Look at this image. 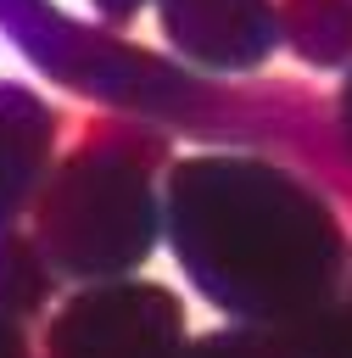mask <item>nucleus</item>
Here are the masks:
<instances>
[{"instance_id":"nucleus-1","label":"nucleus","mask_w":352,"mask_h":358,"mask_svg":"<svg viewBox=\"0 0 352 358\" xmlns=\"http://www.w3.org/2000/svg\"><path fill=\"white\" fill-rule=\"evenodd\" d=\"M162 235L184 280L240 324H302L352 280V229L335 196L263 151L168 162Z\"/></svg>"},{"instance_id":"nucleus-2","label":"nucleus","mask_w":352,"mask_h":358,"mask_svg":"<svg viewBox=\"0 0 352 358\" xmlns=\"http://www.w3.org/2000/svg\"><path fill=\"white\" fill-rule=\"evenodd\" d=\"M0 28L50 78H61L106 106H123L162 129H190L201 140L279 151V157L313 168L330 190H341V201H352V157L335 129V101H324L313 90H296V84L229 90V84L184 73L179 62L145 56L140 45L67 22L45 0H0Z\"/></svg>"},{"instance_id":"nucleus-3","label":"nucleus","mask_w":352,"mask_h":358,"mask_svg":"<svg viewBox=\"0 0 352 358\" xmlns=\"http://www.w3.org/2000/svg\"><path fill=\"white\" fill-rule=\"evenodd\" d=\"M168 129L145 117H101L39 190V246L78 280H112L151 257L162 235Z\"/></svg>"},{"instance_id":"nucleus-4","label":"nucleus","mask_w":352,"mask_h":358,"mask_svg":"<svg viewBox=\"0 0 352 358\" xmlns=\"http://www.w3.org/2000/svg\"><path fill=\"white\" fill-rule=\"evenodd\" d=\"M179 347L184 308L145 280L95 285L56 319V358H179Z\"/></svg>"},{"instance_id":"nucleus-5","label":"nucleus","mask_w":352,"mask_h":358,"mask_svg":"<svg viewBox=\"0 0 352 358\" xmlns=\"http://www.w3.org/2000/svg\"><path fill=\"white\" fill-rule=\"evenodd\" d=\"M168 50L207 78L257 73L279 39V0H156Z\"/></svg>"},{"instance_id":"nucleus-6","label":"nucleus","mask_w":352,"mask_h":358,"mask_svg":"<svg viewBox=\"0 0 352 358\" xmlns=\"http://www.w3.org/2000/svg\"><path fill=\"white\" fill-rule=\"evenodd\" d=\"M61 117L50 101H39L22 84H0V224L17 218L50 173Z\"/></svg>"},{"instance_id":"nucleus-7","label":"nucleus","mask_w":352,"mask_h":358,"mask_svg":"<svg viewBox=\"0 0 352 358\" xmlns=\"http://www.w3.org/2000/svg\"><path fill=\"white\" fill-rule=\"evenodd\" d=\"M279 39L318 73H352V0H279Z\"/></svg>"},{"instance_id":"nucleus-8","label":"nucleus","mask_w":352,"mask_h":358,"mask_svg":"<svg viewBox=\"0 0 352 358\" xmlns=\"http://www.w3.org/2000/svg\"><path fill=\"white\" fill-rule=\"evenodd\" d=\"M89 6L101 11V22H117V28H123V22H129L134 11H145L151 0H89Z\"/></svg>"},{"instance_id":"nucleus-9","label":"nucleus","mask_w":352,"mask_h":358,"mask_svg":"<svg viewBox=\"0 0 352 358\" xmlns=\"http://www.w3.org/2000/svg\"><path fill=\"white\" fill-rule=\"evenodd\" d=\"M335 129H341V145H346V157H352V73H346V84H341V95H335Z\"/></svg>"},{"instance_id":"nucleus-10","label":"nucleus","mask_w":352,"mask_h":358,"mask_svg":"<svg viewBox=\"0 0 352 358\" xmlns=\"http://www.w3.org/2000/svg\"><path fill=\"white\" fill-rule=\"evenodd\" d=\"M341 308H346V319H352V280H346V296H341Z\"/></svg>"},{"instance_id":"nucleus-11","label":"nucleus","mask_w":352,"mask_h":358,"mask_svg":"<svg viewBox=\"0 0 352 358\" xmlns=\"http://www.w3.org/2000/svg\"><path fill=\"white\" fill-rule=\"evenodd\" d=\"M346 358H352V352H346Z\"/></svg>"}]
</instances>
